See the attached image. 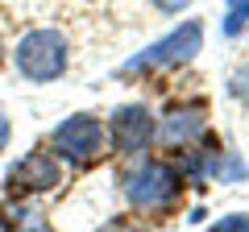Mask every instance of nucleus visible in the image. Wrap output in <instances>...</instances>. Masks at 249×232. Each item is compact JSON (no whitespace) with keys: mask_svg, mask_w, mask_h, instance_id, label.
<instances>
[{"mask_svg":"<svg viewBox=\"0 0 249 232\" xmlns=\"http://www.w3.org/2000/svg\"><path fill=\"white\" fill-rule=\"evenodd\" d=\"M13 66L29 83H54L71 66V46L58 29H29L13 46Z\"/></svg>","mask_w":249,"mask_h":232,"instance_id":"1","label":"nucleus"},{"mask_svg":"<svg viewBox=\"0 0 249 232\" xmlns=\"http://www.w3.org/2000/svg\"><path fill=\"white\" fill-rule=\"evenodd\" d=\"M199 46H204V21H187V25L170 29L166 37H158L154 46H145L142 54H133L121 66V75L133 79V75H145V71L154 75V71H166V66H183L199 54Z\"/></svg>","mask_w":249,"mask_h":232,"instance_id":"2","label":"nucleus"},{"mask_svg":"<svg viewBox=\"0 0 249 232\" xmlns=\"http://www.w3.org/2000/svg\"><path fill=\"white\" fill-rule=\"evenodd\" d=\"M183 195V170L170 162H142L137 170L124 174V199L137 212H166Z\"/></svg>","mask_w":249,"mask_h":232,"instance_id":"3","label":"nucleus"},{"mask_svg":"<svg viewBox=\"0 0 249 232\" xmlns=\"http://www.w3.org/2000/svg\"><path fill=\"white\" fill-rule=\"evenodd\" d=\"M104 137H108V129H104L100 116L75 112L50 133V153L71 162V166H96L104 158Z\"/></svg>","mask_w":249,"mask_h":232,"instance_id":"4","label":"nucleus"},{"mask_svg":"<svg viewBox=\"0 0 249 232\" xmlns=\"http://www.w3.org/2000/svg\"><path fill=\"white\" fill-rule=\"evenodd\" d=\"M62 182V166L58 158H54L50 149H29L21 153L17 162L9 166V174H4V191L17 199L25 195H46V191H54Z\"/></svg>","mask_w":249,"mask_h":232,"instance_id":"5","label":"nucleus"},{"mask_svg":"<svg viewBox=\"0 0 249 232\" xmlns=\"http://www.w3.org/2000/svg\"><path fill=\"white\" fill-rule=\"evenodd\" d=\"M108 133H112V149L121 153V158H137V153L150 145V137H154V116H150V108H145V104H124V108H116Z\"/></svg>","mask_w":249,"mask_h":232,"instance_id":"6","label":"nucleus"},{"mask_svg":"<svg viewBox=\"0 0 249 232\" xmlns=\"http://www.w3.org/2000/svg\"><path fill=\"white\" fill-rule=\"evenodd\" d=\"M204 129V104H191V108H183V112H170L166 116V141L170 145H191V137Z\"/></svg>","mask_w":249,"mask_h":232,"instance_id":"7","label":"nucleus"},{"mask_svg":"<svg viewBox=\"0 0 249 232\" xmlns=\"http://www.w3.org/2000/svg\"><path fill=\"white\" fill-rule=\"evenodd\" d=\"M249 25V0H229V21H224V33L237 37Z\"/></svg>","mask_w":249,"mask_h":232,"instance_id":"8","label":"nucleus"},{"mask_svg":"<svg viewBox=\"0 0 249 232\" xmlns=\"http://www.w3.org/2000/svg\"><path fill=\"white\" fill-rule=\"evenodd\" d=\"M100 232H150V228H145L142 220H133V215H116V220H108Z\"/></svg>","mask_w":249,"mask_h":232,"instance_id":"9","label":"nucleus"},{"mask_svg":"<svg viewBox=\"0 0 249 232\" xmlns=\"http://www.w3.org/2000/svg\"><path fill=\"white\" fill-rule=\"evenodd\" d=\"M208 232H249V215H241V212L237 215H224V220H216Z\"/></svg>","mask_w":249,"mask_h":232,"instance_id":"10","label":"nucleus"},{"mask_svg":"<svg viewBox=\"0 0 249 232\" xmlns=\"http://www.w3.org/2000/svg\"><path fill=\"white\" fill-rule=\"evenodd\" d=\"M229 91H232V96H237L241 104L249 108V66H241V71L232 75V83H229Z\"/></svg>","mask_w":249,"mask_h":232,"instance_id":"11","label":"nucleus"},{"mask_svg":"<svg viewBox=\"0 0 249 232\" xmlns=\"http://www.w3.org/2000/svg\"><path fill=\"white\" fill-rule=\"evenodd\" d=\"M9 141H13V120H9L4 112H0V153L9 149Z\"/></svg>","mask_w":249,"mask_h":232,"instance_id":"12","label":"nucleus"},{"mask_svg":"<svg viewBox=\"0 0 249 232\" xmlns=\"http://www.w3.org/2000/svg\"><path fill=\"white\" fill-rule=\"evenodd\" d=\"M150 4H154V9H162V13H183L191 0H150Z\"/></svg>","mask_w":249,"mask_h":232,"instance_id":"13","label":"nucleus"},{"mask_svg":"<svg viewBox=\"0 0 249 232\" xmlns=\"http://www.w3.org/2000/svg\"><path fill=\"white\" fill-rule=\"evenodd\" d=\"M25 232H54V228H46V224H37V228H25Z\"/></svg>","mask_w":249,"mask_h":232,"instance_id":"14","label":"nucleus"},{"mask_svg":"<svg viewBox=\"0 0 249 232\" xmlns=\"http://www.w3.org/2000/svg\"><path fill=\"white\" fill-rule=\"evenodd\" d=\"M0 63H4V42H0Z\"/></svg>","mask_w":249,"mask_h":232,"instance_id":"15","label":"nucleus"}]
</instances>
